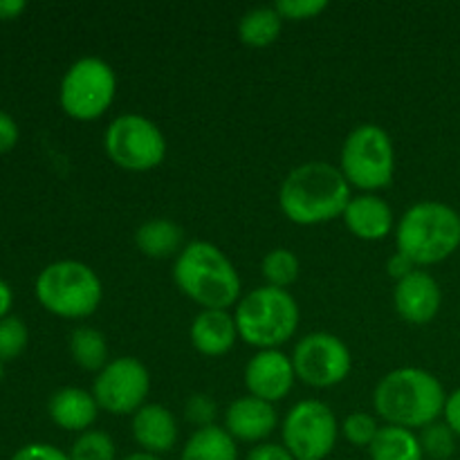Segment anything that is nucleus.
Wrapping results in <instances>:
<instances>
[{"label":"nucleus","instance_id":"1","mask_svg":"<svg viewBox=\"0 0 460 460\" xmlns=\"http://www.w3.org/2000/svg\"><path fill=\"white\" fill-rule=\"evenodd\" d=\"M350 198L353 189L340 166L323 160L295 166L281 180L277 193L281 214L299 227H314L341 218Z\"/></svg>","mask_w":460,"mask_h":460},{"label":"nucleus","instance_id":"2","mask_svg":"<svg viewBox=\"0 0 460 460\" xmlns=\"http://www.w3.org/2000/svg\"><path fill=\"white\" fill-rule=\"evenodd\" d=\"M447 402L443 382L420 367H400L380 377L373 389V409L385 425L422 431L440 420Z\"/></svg>","mask_w":460,"mask_h":460},{"label":"nucleus","instance_id":"3","mask_svg":"<svg viewBox=\"0 0 460 460\" xmlns=\"http://www.w3.org/2000/svg\"><path fill=\"white\" fill-rule=\"evenodd\" d=\"M173 283L200 310H232L243 296L236 265L209 241L184 245L173 261Z\"/></svg>","mask_w":460,"mask_h":460},{"label":"nucleus","instance_id":"4","mask_svg":"<svg viewBox=\"0 0 460 460\" xmlns=\"http://www.w3.org/2000/svg\"><path fill=\"white\" fill-rule=\"evenodd\" d=\"M395 252L416 268L438 265L460 247V214L440 200H422L409 207L395 225Z\"/></svg>","mask_w":460,"mask_h":460},{"label":"nucleus","instance_id":"5","mask_svg":"<svg viewBox=\"0 0 460 460\" xmlns=\"http://www.w3.org/2000/svg\"><path fill=\"white\" fill-rule=\"evenodd\" d=\"M238 337L256 350L281 349L296 335L301 308L290 290L259 286L241 296L234 308Z\"/></svg>","mask_w":460,"mask_h":460},{"label":"nucleus","instance_id":"6","mask_svg":"<svg viewBox=\"0 0 460 460\" xmlns=\"http://www.w3.org/2000/svg\"><path fill=\"white\" fill-rule=\"evenodd\" d=\"M39 304L61 319L93 317L103 301V283L84 261L63 259L45 265L34 283Z\"/></svg>","mask_w":460,"mask_h":460},{"label":"nucleus","instance_id":"7","mask_svg":"<svg viewBox=\"0 0 460 460\" xmlns=\"http://www.w3.org/2000/svg\"><path fill=\"white\" fill-rule=\"evenodd\" d=\"M340 171L350 189L377 193L395 178V146L380 124H358L341 144Z\"/></svg>","mask_w":460,"mask_h":460},{"label":"nucleus","instance_id":"8","mask_svg":"<svg viewBox=\"0 0 460 460\" xmlns=\"http://www.w3.org/2000/svg\"><path fill=\"white\" fill-rule=\"evenodd\" d=\"M103 151L117 169L146 173L164 162L169 144L155 121L139 112H124L103 130Z\"/></svg>","mask_w":460,"mask_h":460},{"label":"nucleus","instance_id":"9","mask_svg":"<svg viewBox=\"0 0 460 460\" xmlns=\"http://www.w3.org/2000/svg\"><path fill=\"white\" fill-rule=\"evenodd\" d=\"M117 97V75L102 57H81L58 85V103L70 119L94 121L106 115Z\"/></svg>","mask_w":460,"mask_h":460},{"label":"nucleus","instance_id":"10","mask_svg":"<svg viewBox=\"0 0 460 460\" xmlns=\"http://www.w3.org/2000/svg\"><path fill=\"white\" fill-rule=\"evenodd\" d=\"M340 420L322 400H299L281 422V440L296 460H326L340 440Z\"/></svg>","mask_w":460,"mask_h":460},{"label":"nucleus","instance_id":"11","mask_svg":"<svg viewBox=\"0 0 460 460\" xmlns=\"http://www.w3.org/2000/svg\"><path fill=\"white\" fill-rule=\"evenodd\" d=\"M290 358L296 380L310 389H332L353 371L350 349L341 337L332 332H308L296 341Z\"/></svg>","mask_w":460,"mask_h":460},{"label":"nucleus","instance_id":"12","mask_svg":"<svg viewBox=\"0 0 460 460\" xmlns=\"http://www.w3.org/2000/svg\"><path fill=\"white\" fill-rule=\"evenodd\" d=\"M151 394V373L142 359L133 355L115 358L97 373L93 382V395L99 409L111 416H133Z\"/></svg>","mask_w":460,"mask_h":460},{"label":"nucleus","instance_id":"13","mask_svg":"<svg viewBox=\"0 0 460 460\" xmlns=\"http://www.w3.org/2000/svg\"><path fill=\"white\" fill-rule=\"evenodd\" d=\"M243 382H245L247 394L254 398L265 400V402H281L290 395L292 386L296 382L292 358L283 353L281 349L256 350L245 364L243 371Z\"/></svg>","mask_w":460,"mask_h":460},{"label":"nucleus","instance_id":"14","mask_svg":"<svg viewBox=\"0 0 460 460\" xmlns=\"http://www.w3.org/2000/svg\"><path fill=\"white\" fill-rule=\"evenodd\" d=\"M443 305V290L436 277L427 270H413L409 277L395 283L394 308L402 322L411 326H427L434 322Z\"/></svg>","mask_w":460,"mask_h":460},{"label":"nucleus","instance_id":"15","mask_svg":"<svg viewBox=\"0 0 460 460\" xmlns=\"http://www.w3.org/2000/svg\"><path fill=\"white\" fill-rule=\"evenodd\" d=\"M223 427L236 443L261 445L277 431L279 413L272 402L247 394L225 409Z\"/></svg>","mask_w":460,"mask_h":460},{"label":"nucleus","instance_id":"16","mask_svg":"<svg viewBox=\"0 0 460 460\" xmlns=\"http://www.w3.org/2000/svg\"><path fill=\"white\" fill-rule=\"evenodd\" d=\"M130 434H133L139 452L162 458L164 454L173 452L175 445H178V418L164 404L148 402L130 416Z\"/></svg>","mask_w":460,"mask_h":460},{"label":"nucleus","instance_id":"17","mask_svg":"<svg viewBox=\"0 0 460 460\" xmlns=\"http://www.w3.org/2000/svg\"><path fill=\"white\" fill-rule=\"evenodd\" d=\"M341 220L355 238L367 243L385 241L395 232V225H398L391 205L377 193H358V196L353 193L341 214Z\"/></svg>","mask_w":460,"mask_h":460},{"label":"nucleus","instance_id":"18","mask_svg":"<svg viewBox=\"0 0 460 460\" xmlns=\"http://www.w3.org/2000/svg\"><path fill=\"white\" fill-rule=\"evenodd\" d=\"M238 340L232 310H200L189 326V341L205 358H223Z\"/></svg>","mask_w":460,"mask_h":460},{"label":"nucleus","instance_id":"19","mask_svg":"<svg viewBox=\"0 0 460 460\" xmlns=\"http://www.w3.org/2000/svg\"><path fill=\"white\" fill-rule=\"evenodd\" d=\"M99 404L94 400L93 391H85L81 386H63L49 395L48 413L49 420L58 429L75 431L76 436L93 429L99 418Z\"/></svg>","mask_w":460,"mask_h":460},{"label":"nucleus","instance_id":"20","mask_svg":"<svg viewBox=\"0 0 460 460\" xmlns=\"http://www.w3.org/2000/svg\"><path fill=\"white\" fill-rule=\"evenodd\" d=\"M135 247L142 256L153 261L175 259L184 250V229L171 218L144 220L133 234Z\"/></svg>","mask_w":460,"mask_h":460},{"label":"nucleus","instance_id":"21","mask_svg":"<svg viewBox=\"0 0 460 460\" xmlns=\"http://www.w3.org/2000/svg\"><path fill=\"white\" fill-rule=\"evenodd\" d=\"M283 18L274 4H261V7L247 9L238 21V39L247 48H270L277 43L283 31Z\"/></svg>","mask_w":460,"mask_h":460},{"label":"nucleus","instance_id":"22","mask_svg":"<svg viewBox=\"0 0 460 460\" xmlns=\"http://www.w3.org/2000/svg\"><path fill=\"white\" fill-rule=\"evenodd\" d=\"M180 460H238V443L225 427L196 429L180 449Z\"/></svg>","mask_w":460,"mask_h":460},{"label":"nucleus","instance_id":"23","mask_svg":"<svg viewBox=\"0 0 460 460\" xmlns=\"http://www.w3.org/2000/svg\"><path fill=\"white\" fill-rule=\"evenodd\" d=\"M367 452L371 460H425L420 436L394 425H382Z\"/></svg>","mask_w":460,"mask_h":460},{"label":"nucleus","instance_id":"24","mask_svg":"<svg viewBox=\"0 0 460 460\" xmlns=\"http://www.w3.org/2000/svg\"><path fill=\"white\" fill-rule=\"evenodd\" d=\"M67 350L72 362L88 373H99L111 362L106 335L94 326H76L67 337Z\"/></svg>","mask_w":460,"mask_h":460},{"label":"nucleus","instance_id":"25","mask_svg":"<svg viewBox=\"0 0 460 460\" xmlns=\"http://www.w3.org/2000/svg\"><path fill=\"white\" fill-rule=\"evenodd\" d=\"M301 274V261L288 247H274L261 261V277L265 279V286L288 290L292 283H296Z\"/></svg>","mask_w":460,"mask_h":460},{"label":"nucleus","instance_id":"26","mask_svg":"<svg viewBox=\"0 0 460 460\" xmlns=\"http://www.w3.org/2000/svg\"><path fill=\"white\" fill-rule=\"evenodd\" d=\"M67 456L70 460H119L115 440L102 429H88L76 436Z\"/></svg>","mask_w":460,"mask_h":460},{"label":"nucleus","instance_id":"27","mask_svg":"<svg viewBox=\"0 0 460 460\" xmlns=\"http://www.w3.org/2000/svg\"><path fill=\"white\" fill-rule=\"evenodd\" d=\"M380 429V418L373 416V413L368 411H350L340 425V431L341 436H344L346 443L362 449L371 447V443L376 440L377 431Z\"/></svg>","mask_w":460,"mask_h":460},{"label":"nucleus","instance_id":"28","mask_svg":"<svg viewBox=\"0 0 460 460\" xmlns=\"http://www.w3.org/2000/svg\"><path fill=\"white\" fill-rule=\"evenodd\" d=\"M420 445L425 458L431 460H449L456 454V438L458 436L449 429V425L445 420L431 422L429 427L420 431Z\"/></svg>","mask_w":460,"mask_h":460},{"label":"nucleus","instance_id":"29","mask_svg":"<svg viewBox=\"0 0 460 460\" xmlns=\"http://www.w3.org/2000/svg\"><path fill=\"white\" fill-rule=\"evenodd\" d=\"M30 341V331H27L25 322L16 314H7L0 319V362H12V359L21 358Z\"/></svg>","mask_w":460,"mask_h":460},{"label":"nucleus","instance_id":"30","mask_svg":"<svg viewBox=\"0 0 460 460\" xmlns=\"http://www.w3.org/2000/svg\"><path fill=\"white\" fill-rule=\"evenodd\" d=\"M216 416H218V404L207 394H191L187 398V402H184V418L196 429H205V427L216 425Z\"/></svg>","mask_w":460,"mask_h":460},{"label":"nucleus","instance_id":"31","mask_svg":"<svg viewBox=\"0 0 460 460\" xmlns=\"http://www.w3.org/2000/svg\"><path fill=\"white\" fill-rule=\"evenodd\" d=\"M277 12L281 13L283 21L299 22V21H310V18H317L319 13H323L328 9L326 0H279Z\"/></svg>","mask_w":460,"mask_h":460},{"label":"nucleus","instance_id":"32","mask_svg":"<svg viewBox=\"0 0 460 460\" xmlns=\"http://www.w3.org/2000/svg\"><path fill=\"white\" fill-rule=\"evenodd\" d=\"M12 460H70V456L49 443H30L18 449Z\"/></svg>","mask_w":460,"mask_h":460},{"label":"nucleus","instance_id":"33","mask_svg":"<svg viewBox=\"0 0 460 460\" xmlns=\"http://www.w3.org/2000/svg\"><path fill=\"white\" fill-rule=\"evenodd\" d=\"M245 460H296L283 443H261L247 452Z\"/></svg>","mask_w":460,"mask_h":460},{"label":"nucleus","instance_id":"34","mask_svg":"<svg viewBox=\"0 0 460 460\" xmlns=\"http://www.w3.org/2000/svg\"><path fill=\"white\" fill-rule=\"evenodd\" d=\"M21 128L9 112L0 111V153H9L18 144Z\"/></svg>","mask_w":460,"mask_h":460},{"label":"nucleus","instance_id":"35","mask_svg":"<svg viewBox=\"0 0 460 460\" xmlns=\"http://www.w3.org/2000/svg\"><path fill=\"white\" fill-rule=\"evenodd\" d=\"M413 270H418L416 265H413L407 256L400 254V252H394V254L386 259V274H389L391 279H395V283L402 281L404 277H409Z\"/></svg>","mask_w":460,"mask_h":460},{"label":"nucleus","instance_id":"36","mask_svg":"<svg viewBox=\"0 0 460 460\" xmlns=\"http://www.w3.org/2000/svg\"><path fill=\"white\" fill-rule=\"evenodd\" d=\"M443 420L447 422L449 429L460 438V386L452 394H447V402H445Z\"/></svg>","mask_w":460,"mask_h":460},{"label":"nucleus","instance_id":"37","mask_svg":"<svg viewBox=\"0 0 460 460\" xmlns=\"http://www.w3.org/2000/svg\"><path fill=\"white\" fill-rule=\"evenodd\" d=\"M27 9L25 0H0V21H13Z\"/></svg>","mask_w":460,"mask_h":460},{"label":"nucleus","instance_id":"38","mask_svg":"<svg viewBox=\"0 0 460 460\" xmlns=\"http://www.w3.org/2000/svg\"><path fill=\"white\" fill-rule=\"evenodd\" d=\"M12 304H13L12 288H9L7 281H3V279H0V319L7 317L9 310H12Z\"/></svg>","mask_w":460,"mask_h":460},{"label":"nucleus","instance_id":"39","mask_svg":"<svg viewBox=\"0 0 460 460\" xmlns=\"http://www.w3.org/2000/svg\"><path fill=\"white\" fill-rule=\"evenodd\" d=\"M119 460H162V458L153 456V454H146V452H133V454H128V456H124Z\"/></svg>","mask_w":460,"mask_h":460},{"label":"nucleus","instance_id":"40","mask_svg":"<svg viewBox=\"0 0 460 460\" xmlns=\"http://www.w3.org/2000/svg\"><path fill=\"white\" fill-rule=\"evenodd\" d=\"M0 377H3V362H0Z\"/></svg>","mask_w":460,"mask_h":460}]
</instances>
